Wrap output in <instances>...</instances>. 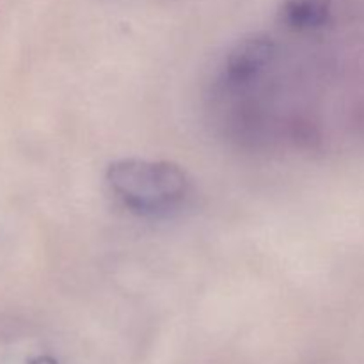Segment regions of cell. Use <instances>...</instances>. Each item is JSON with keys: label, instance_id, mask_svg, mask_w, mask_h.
Instances as JSON below:
<instances>
[{"label": "cell", "instance_id": "6da1fadb", "mask_svg": "<svg viewBox=\"0 0 364 364\" xmlns=\"http://www.w3.org/2000/svg\"><path fill=\"white\" fill-rule=\"evenodd\" d=\"M107 183L124 208L151 219L178 212L191 191L185 171L164 160H117L107 169Z\"/></svg>", "mask_w": 364, "mask_h": 364}, {"label": "cell", "instance_id": "7a4b0ae2", "mask_svg": "<svg viewBox=\"0 0 364 364\" xmlns=\"http://www.w3.org/2000/svg\"><path fill=\"white\" fill-rule=\"evenodd\" d=\"M279 57V43L270 34H252L240 39L228 52L220 73L224 92L244 91L262 80Z\"/></svg>", "mask_w": 364, "mask_h": 364}, {"label": "cell", "instance_id": "3957f363", "mask_svg": "<svg viewBox=\"0 0 364 364\" xmlns=\"http://www.w3.org/2000/svg\"><path fill=\"white\" fill-rule=\"evenodd\" d=\"M28 364H55V361L50 358H36V359H32Z\"/></svg>", "mask_w": 364, "mask_h": 364}]
</instances>
